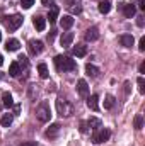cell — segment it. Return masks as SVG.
<instances>
[{
  "mask_svg": "<svg viewBox=\"0 0 145 146\" xmlns=\"http://www.w3.org/2000/svg\"><path fill=\"white\" fill-rule=\"evenodd\" d=\"M55 66H56L58 72H73V70L77 68V63L73 61L72 58L60 54V56L55 58Z\"/></svg>",
  "mask_w": 145,
  "mask_h": 146,
  "instance_id": "cell-1",
  "label": "cell"
},
{
  "mask_svg": "<svg viewBox=\"0 0 145 146\" xmlns=\"http://www.w3.org/2000/svg\"><path fill=\"white\" fill-rule=\"evenodd\" d=\"M36 117H38V121H41V122H48V121H50L51 112H50V106H48V102L39 104V107L36 109Z\"/></svg>",
  "mask_w": 145,
  "mask_h": 146,
  "instance_id": "cell-2",
  "label": "cell"
},
{
  "mask_svg": "<svg viewBox=\"0 0 145 146\" xmlns=\"http://www.w3.org/2000/svg\"><path fill=\"white\" fill-rule=\"evenodd\" d=\"M7 21H5V26H7V29L9 31H15V29H19L21 26H22V15H19V14H15V15H10V17H5Z\"/></svg>",
  "mask_w": 145,
  "mask_h": 146,
  "instance_id": "cell-3",
  "label": "cell"
},
{
  "mask_svg": "<svg viewBox=\"0 0 145 146\" xmlns=\"http://www.w3.org/2000/svg\"><path fill=\"white\" fill-rule=\"evenodd\" d=\"M56 110H58L60 115H65V117H68V115L73 114L72 106H70L65 99H58V100H56Z\"/></svg>",
  "mask_w": 145,
  "mask_h": 146,
  "instance_id": "cell-4",
  "label": "cell"
},
{
  "mask_svg": "<svg viewBox=\"0 0 145 146\" xmlns=\"http://www.w3.org/2000/svg\"><path fill=\"white\" fill-rule=\"evenodd\" d=\"M109 136H111V133H109V129H96L94 131V134H92V143H96V145H99V143H103V141H108Z\"/></svg>",
  "mask_w": 145,
  "mask_h": 146,
  "instance_id": "cell-5",
  "label": "cell"
},
{
  "mask_svg": "<svg viewBox=\"0 0 145 146\" xmlns=\"http://www.w3.org/2000/svg\"><path fill=\"white\" fill-rule=\"evenodd\" d=\"M43 49L44 48H43V42L41 41H36V39H31L29 41V53L31 54H39Z\"/></svg>",
  "mask_w": 145,
  "mask_h": 146,
  "instance_id": "cell-6",
  "label": "cell"
},
{
  "mask_svg": "<svg viewBox=\"0 0 145 146\" xmlns=\"http://www.w3.org/2000/svg\"><path fill=\"white\" fill-rule=\"evenodd\" d=\"M67 9L70 10V14H80L82 12V3L80 2H77V0H68L67 2Z\"/></svg>",
  "mask_w": 145,
  "mask_h": 146,
  "instance_id": "cell-7",
  "label": "cell"
},
{
  "mask_svg": "<svg viewBox=\"0 0 145 146\" xmlns=\"http://www.w3.org/2000/svg\"><path fill=\"white\" fill-rule=\"evenodd\" d=\"M73 33H70V31H67V33H63L62 34V37H60V44L63 46V48H68L70 44H72V41H73Z\"/></svg>",
  "mask_w": 145,
  "mask_h": 146,
  "instance_id": "cell-8",
  "label": "cell"
},
{
  "mask_svg": "<svg viewBox=\"0 0 145 146\" xmlns=\"http://www.w3.org/2000/svg\"><path fill=\"white\" fill-rule=\"evenodd\" d=\"M85 39L91 41V42L97 41V39H99V29H97V27H89V29L85 31Z\"/></svg>",
  "mask_w": 145,
  "mask_h": 146,
  "instance_id": "cell-9",
  "label": "cell"
},
{
  "mask_svg": "<svg viewBox=\"0 0 145 146\" xmlns=\"http://www.w3.org/2000/svg\"><path fill=\"white\" fill-rule=\"evenodd\" d=\"M73 17L72 15H63L62 19H60V26H62V29H65V31H68L70 27L73 26Z\"/></svg>",
  "mask_w": 145,
  "mask_h": 146,
  "instance_id": "cell-10",
  "label": "cell"
},
{
  "mask_svg": "<svg viewBox=\"0 0 145 146\" xmlns=\"http://www.w3.org/2000/svg\"><path fill=\"white\" fill-rule=\"evenodd\" d=\"M121 10H123L125 17H128V19H132V17L135 15V12H137L135 5H130V3H123V5H121Z\"/></svg>",
  "mask_w": 145,
  "mask_h": 146,
  "instance_id": "cell-11",
  "label": "cell"
},
{
  "mask_svg": "<svg viewBox=\"0 0 145 146\" xmlns=\"http://www.w3.org/2000/svg\"><path fill=\"white\" fill-rule=\"evenodd\" d=\"M33 24H34V27H36L38 31H44V27H46V19L41 17V15H36L34 21H33Z\"/></svg>",
  "mask_w": 145,
  "mask_h": 146,
  "instance_id": "cell-12",
  "label": "cell"
},
{
  "mask_svg": "<svg viewBox=\"0 0 145 146\" xmlns=\"http://www.w3.org/2000/svg\"><path fill=\"white\" fill-rule=\"evenodd\" d=\"M133 36L132 34H123V36H119V42L125 46V48H132L133 46Z\"/></svg>",
  "mask_w": 145,
  "mask_h": 146,
  "instance_id": "cell-13",
  "label": "cell"
},
{
  "mask_svg": "<svg viewBox=\"0 0 145 146\" xmlns=\"http://www.w3.org/2000/svg\"><path fill=\"white\" fill-rule=\"evenodd\" d=\"M87 106H89V109L92 110H97L99 109V97L94 94V95H91L89 99H87Z\"/></svg>",
  "mask_w": 145,
  "mask_h": 146,
  "instance_id": "cell-14",
  "label": "cell"
},
{
  "mask_svg": "<svg viewBox=\"0 0 145 146\" xmlns=\"http://www.w3.org/2000/svg\"><path fill=\"white\" fill-rule=\"evenodd\" d=\"M19 46H21V42H19L17 39H9V41L5 42V49H7V51H17Z\"/></svg>",
  "mask_w": 145,
  "mask_h": 146,
  "instance_id": "cell-15",
  "label": "cell"
},
{
  "mask_svg": "<svg viewBox=\"0 0 145 146\" xmlns=\"http://www.w3.org/2000/svg\"><path fill=\"white\" fill-rule=\"evenodd\" d=\"M77 90H79L80 95H87V92H89V85H87V82H85L84 78L79 80V83H77Z\"/></svg>",
  "mask_w": 145,
  "mask_h": 146,
  "instance_id": "cell-16",
  "label": "cell"
},
{
  "mask_svg": "<svg viewBox=\"0 0 145 146\" xmlns=\"http://www.w3.org/2000/svg\"><path fill=\"white\" fill-rule=\"evenodd\" d=\"M19 73H21V65H19L17 61L10 63V66H9V75L15 78V76H19Z\"/></svg>",
  "mask_w": 145,
  "mask_h": 146,
  "instance_id": "cell-17",
  "label": "cell"
},
{
  "mask_svg": "<svg viewBox=\"0 0 145 146\" xmlns=\"http://www.w3.org/2000/svg\"><path fill=\"white\" fill-rule=\"evenodd\" d=\"M73 54H75L77 58H82V56H85V54H87V48H85V46H82V44H77V46L73 48Z\"/></svg>",
  "mask_w": 145,
  "mask_h": 146,
  "instance_id": "cell-18",
  "label": "cell"
},
{
  "mask_svg": "<svg viewBox=\"0 0 145 146\" xmlns=\"http://www.w3.org/2000/svg\"><path fill=\"white\" fill-rule=\"evenodd\" d=\"M38 73H39V76H41V78H44V80L50 76V72H48L46 63H39V65H38Z\"/></svg>",
  "mask_w": 145,
  "mask_h": 146,
  "instance_id": "cell-19",
  "label": "cell"
},
{
  "mask_svg": "<svg viewBox=\"0 0 145 146\" xmlns=\"http://www.w3.org/2000/svg\"><path fill=\"white\" fill-rule=\"evenodd\" d=\"M2 102H3V106H5V107H12V106H14L12 95H10L9 92H3V95H2Z\"/></svg>",
  "mask_w": 145,
  "mask_h": 146,
  "instance_id": "cell-20",
  "label": "cell"
},
{
  "mask_svg": "<svg viewBox=\"0 0 145 146\" xmlns=\"http://www.w3.org/2000/svg\"><path fill=\"white\" fill-rule=\"evenodd\" d=\"M99 12L101 14H108L109 10H111V2H108V0H103V2H99Z\"/></svg>",
  "mask_w": 145,
  "mask_h": 146,
  "instance_id": "cell-21",
  "label": "cell"
},
{
  "mask_svg": "<svg viewBox=\"0 0 145 146\" xmlns=\"http://www.w3.org/2000/svg\"><path fill=\"white\" fill-rule=\"evenodd\" d=\"M56 19H58V9L53 7V9L50 10V14H48V19H46V21H50V24H55Z\"/></svg>",
  "mask_w": 145,
  "mask_h": 146,
  "instance_id": "cell-22",
  "label": "cell"
},
{
  "mask_svg": "<svg viewBox=\"0 0 145 146\" xmlns=\"http://www.w3.org/2000/svg\"><path fill=\"white\" fill-rule=\"evenodd\" d=\"M85 72H87V75H89V76H97L99 70H97V66H94V65L87 63V65H85Z\"/></svg>",
  "mask_w": 145,
  "mask_h": 146,
  "instance_id": "cell-23",
  "label": "cell"
},
{
  "mask_svg": "<svg viewBox=\"0 0 145 146\" xmlns=\"http://www.w3.org/2000/svg\"><path fill=\"white\" fill-rule=\"evenodd\" d=\"M12 119H14V117H12V114H3L0 122H2V126H3V127H9V126L12 124Z\"/></svg>",
  "mask_w": 145,
  "mask_h": 146,
  "instance_id": "cell-24",
  "label": "cell"
},
{
  "mask_svg": "<svg viewBox=\"0 0 145 146\" xmlns=\"http://www.w3.org/2000/svg\"><path fill=\"white\" fill-rule=\"evenodd\" d=\"M87 126H91V127L96 131V129H99V127H101V121H99L97 117H91V119H89V122H87Z\"/></svg>",
  "mask_w": 145,
  "mask_h": 146,
  "instance_id": "cell-25",
  "label": "cell"
},
{
  "mask_svg": "<svg viewBox=\"0 0 145 146\" xmlns=\"http://www.w3.org/2000/svg\"><path fill=\"white\" fill-rule=\"evenodd\" d=\"M58 131H60V126H58V124H53V126H51V127L46 131V136H50V138H55Z\"/></svg>",
  "mask_w": 145,
  "mask_h": 146,
  "instance_id": "cell-26",
  "label": "cell"
},
{
  "mask_svg": "<svg viewBox=\"0 0 145 146\" xmlns=\"http://www.w3.org/2000/svg\"><path fill=\"white\" fill-rule=\"evenodd\" d=\"M133 126H135V129H142V126H144V117L138 114V115H135V119H133Z\"/></svg>",
  "mask_w": 145,
  "mask_h": 146,
  "instance_id": "cell-27",
  "label": "cell"
},
{
  "mask_svg": "<svg viewBox=\"0 0 145 146\" xmlns=\"http://www.w3.org/2000/svg\"><path fill=\"white\" fill-rule=\"evenodd\" d=\"M114 106V97L113 95H108L106 99H104V109H111Z\"/></svg>",
  "mask_w": 145,
  "mask_h": 146,
  "instance_id": "cell-28",
  "label": "cell"
},
{
  "mask_svg": "<svg viewBox=\"0 0 145 146\" xmlns=\"http://www.w3.org/2000/svg\"><path fill=\"white\" fill-rule=\"evenodd\" d=\"M21 5L22 9H31L34 5V0H21Z\"/></svg>",
  "mask_w": 145,
  "mask_h": 146,
  "instance_id": "cell-29",
  "label": "cell"
},
{
  "mask_svg": "<svg viewBox=\"0 0 145 146\" xmlns=\"http://www.w3.org/2000/svg\"><path fill=\"white\" fill-rule=\"evenodd\" d=\"M138 90H140V94H144L145 92V80H144V76H138Z\"/></svg>",
  "mask_w": 145,
  "mask_h": 146,
  "instance_id": "cell-30",
  "label": "cell"
},
{
  "mask_svg": "<svg viewBox=\"0 0 145 146\" xmlns=\"http://www.w3.org/2000/svg\"><path fill=\"white\" fill-rule=\"evenodd\" d=\"M138 49H140V51H145V37H140V41H138Z\"/></svg>",
  "mask_w": 145,
  "mask_h": 146,
  "instance_id": "cell-31",
  "label": "cell"
},
{
  "mask_svg": "<svg viewBox=\"0 0 145 146\" xmlns=\"http://www.w3.org/2000/svg\"><path fill=\"white\" fill-rule=\"evenodd\" d=\"M87 129H89V127H87V122L82 121V122H80V133H87Z\"/></svg>",
  "mask_w": 145,
  "mask_h": 146,
  "instance_id": "cell-32",
  "label": "cell"
},
{
  "mask_svg": "<svg viewBox=\"0 0 145 146\" xmlns=\"http://www.w3.org/2000/svg\"><path fill=\"white\" fill-rule=\"evenodd\" d=\"M21 146H38L36 141H26V143H21Z\"/></svg>",
  "mask_w": 145,
  "mask_h": 146,
  "instance_id": "cell-33",
  "label": "cell"
},
{
  "mask_svg": "<svg viewBox=\"0 0 145 146\" xmlns=\"http://www.w3.org/2000/svg\"><path fill=\"white\" fill-rule=\"evenodd\" d=\"M138 9L140 10H145V0H138Z\"/></svg>",
  "mask_w": 145,
  "mask_h": 146,
  "instance_id": "cell-34",
  "label": "cell"
},
{
  "mask_svg": "<svg viewBox=\"0 0 145 146\" xmlns=\"http://www.w3.org/2000/svg\"><path fill=\"white\" fill-rule=\"evenodd\" d=\"M53 2H55V0H41L43 5H50V3H53Z\"/></svg>",
  "mask_w": 145,
  "mask_h": 146,
  "instance_id": "cell-35",
  "label": "cell"
},
{
  "mask_svg": "<svg viewBox=\"0 0 145 146\" xmlns=\"http://www.w3.org/2000/svg\"><path fill=\"white\" fill-rule=\"evenodd\" d=\"M55 33H56V31H51V33L48 34V39H50V41H53V37H55Z\"/></svg>",
  "mask_w": 145,
  "mask_h": 146,
  "instance_id": "cell-36",
  "label": "cell"
},
{
  "mask_svg": "<svg viewBox=\"0 0 145 146\" xmlns=\"http://www.w3.org/2000/svg\"><path fill=\"white\" fill-rule=\"evenodd\" d=\"M140 73H145V63H142V65H140Z\"/></svg>",
  "mask_w": 145,
  "mask_h": 146,
  "instance_id": "cell-37",
  "label": "cell"
},
{
  "mask_svg": "<svg viewBox=\"0 0 145 146\" xmlns=\"http://www.w3.org/2000/svg\"><path fill=\"white\" fill-rule=\"evenodd\" d=\"M2 63H3V56L0 54V66H2Z\"/></svg>",
  "mask_w": 145,
  "mask_h": 146,
  "instance_id": "cell-38",
  "label": "cell"
},
{
  "mask_svg": "<svg viewBox=\"0 0 145 146\" xmlns=\"http://www.w3.org/2000/svg\"><path fill=\"white\" fill-rule=\"evenodd\" d=\"M0 41H2V33H0Z\"/></svg>",
  "mask_w": 145,
  "mask_h": 146,
  "instance_id": "cell-39",
  "label": "cell"
}]
</instances>
